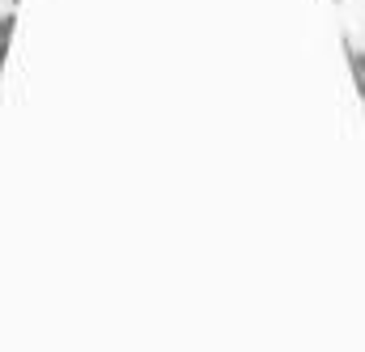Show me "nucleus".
Instances as JSON below:
<instances>
[{
    "label": "nucleus",
    "mask_w": 365,
    "mask_h": 352,
    "mask_svg": "<svg viewBox=\"0 0 365 352\" xmlns=\"http://www.w3.org/2000/svg\"><path fill=\"white\" fill-rule=\"evenodd\" d=\"M9 38H13V13L0 17V73H4V56H9Z\"/></svg>",
    "instance_id": "1"
},
{
    "label": "nucleus",
    "mask_w": 365,
    "mask_h": 352,
    "mask_svg": "<svg viewBox=\"0 0 365 352\" xmlns=\"http://www.w3.org/2000/svg\"><path fill=\"white\" fill-rule=\"evenodd\" d=\"M353 81H357V89L365 98V51H353Z\"/></svg>",
    "instance_id": "2"
}]
</instances>
